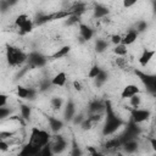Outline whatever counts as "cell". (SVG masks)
I'll return each mask as SVG.
<instances>
[{"mask_svg": "<svg viewBox=\"0 0 156 156\" xmlns=\"http://www.w3.org/2000/svg\"><path fill=\"white\" fill-rule=\"evenodd\" d=\"M50 140V135L48 132L45 130H41V129H38V128H32V133H30V136H29V144L40 149V147H44V146H48V143Z\"/></svg>", "mask_w": 156, "mask_h": 156, "instance_id": "6da1fadb", "label": "cell"}, {"mask_svg": "<svg viewBox=\"0 0 156 156\" xmlns=\"http://www.w3.org/2000/svg\"><path fill=\"white\" fill-rule=\"evenodd\" d=\"M24 60H26V55L21 50L12 48V46H10L7 49V61L10 65H12V66L21 65Z\"/></svg>", "mask_w": 156, "mask_h": 156, "instance_id": "7a4b0ae2", "label": "cell"}, {"mask_svg": "<svg viewBox=\"0 0 156 156\" xmlns=\"http://www.w3.org/2000/svg\"><path fill=\"white\" fill-rule=\"evenodd\" d=\"M139 91H140V89L138 88V85H135V84H127L123 88L122 93H121V98L122 99H129L133 95L139 94Z\"/></svg>", "mask_w": 156, "mask_h": 156, "instance_id": "3957f363", "label": "cell"}, {"mask_svg": "<svg viewBox=\"0 0 156 156\" xmlns=\"http://www.w3.org/2000/svg\"><path fill=\"white\" fill-rule=\"evenodd\" d=\"M150 116V112L146 110H140V108H134L132 112V117L134 119V122L136 123H141L144 121H146Z\"/></svg>", "mask_w": 156, "mask_h": 156, "instance_id": "277c9868", "label": "cell"}, {"mask_svg": "<svg viewBox=\"0 0 156 156\" xmlns=\"http://www.w3.org/2000/svg\"><path fill=\"white\" fill-rule=\"evenodd\" d=\"M155 54H156L155 50H144L143 54H141L140 57H139V63H140L141 66H146V65L152 60V57H154Z\"/></svg>", "mask_w": 156, "mask_h": 156, "instance_id": "5b68a950", "label": "cell"}, {"mask_svg": "<svg viewBox=\"0 0 156 156\" xmlns=\"http://www.w3.org/2000/svg\"><path fill=\"white\" fill-rule=\"evenodd\" d=\"M119 126V121L117 118H113V117H110L107 119V123H106V127H105V134H110L112 132H115Z\"/></svg>", "mask_w": 156, "mask_h": 156, "instance_id": "8992f818", "label": "cell"}, {"mask_svg": "<svg viewBox=\"0 0 156 156\" xmlns=\"http://www.w3.org/2000/svg\"><path fill=\"white\" fill-rule=\"evenodd\" d=\"M136 38H138V32L136 30H129L123 38H122V44H124V45H130V44H133L135 40H136Z\"/></svg>", "mask_w": 156, "mask_h": 156, "instance_id": "52a82bcc", "label": "cell"}, {"mask_svg": "<svg viewBox=\"0 0 156 156\" xmlns=\"http://www.w3.org/2000/svg\"><path fill=\"white\" fill-rule=\"evenodd\" d=\"M66 79H67V76L65 72H58L51 80V84L52 85H56V87H63L65 83H66Z\"/></svg>", "mask_w": 156, "mask_h": 156, "instance_id": "ba28073f", "label": "cell"}, {"mask_svg": "<svg viewBox=\"0 0 156 156\" xmlns=\"http://www.w3.org/2000/svg\"><path fill=\"white\" fill-rule=\"evenodd\" d=\"M79 32H80V35L83 37V39H85V40H89L93 37V30L85 24H80L79 26Z\"/></svg>", "mask_w": 156, "mask_h": 156, "instance_id": "9c48e42d", "label": "cell"}, {"mask_svg": "<svg viewBox=\"0 0 156 156\" xmlns=\"http://www.w3.org/2000/svg\"><path fill=\"white\" fill-rule=\"evenodd\" d=\"M69 50H71V48L69 46H62L61 49H58L54 55H52V57L54 58H61V57H63V56H66L68 52H69Z\"/></svg>", "mask_w": 156, "mask_h": 156, "instance_id": "30bf717a", "label": "cell"}, {"mask_svg": "<svg viewBox=\"0 0 156 156\" xmlns=\"http://www.w3.org/2000/svg\"><path fill=\"white\" fill-rule=\"evenodd\" d=\"M113 52L117 55V56H124L127 54V45L124 44H118V45H115V49H113Z\"/></svg>", "mask_w": 156, "mask_h": 156, "instance_id": "8fae6325", "label": "cell"}, {"mask_svg": "<svg viewBox=\"0 0 156 156\" xmlns=\"http://www.w3.org/2000/svg\"><path fill=\"white\" fill-rule=\"evenodd\" d=\"M32 28H33V22H32L30 18H28V20L23 23V26L20 27V29H21L22 33H29V32L32 30Z\"/></svg>", "mask_w": 156, "mask_h": 156, "instance_id": "7c38bea8", "label": "cell"}, {"mask_svg": "<svg viewBox=\"0 0 156 156\" xmlns=\"http://www.w3.org/2000/svg\"><path fill=\"white\" fill-rule=\"evenodd\" d=\"M100 72H101L100 67H99V66H96V65H94V66H93V67L89 69L88 77H89V78H96V77L100 74Z\"/></svg>", "mask_w": 156, "mask_h": 156, "instance_id": "4fadbf2b", "label": "cell"}, {"mask_svg": "<svg viewBox=\"0 0 156 156\" xmlns=\"http://www.w3.org/2000/svg\"><path fill=\"white\" fill-rule=\"evenodd\" d=\"M17 94H18L20 98L27 99V98L30 95V90H28L27 88H23V87H18V88H17Z\"/></svg>", "mask_w": 156, "mask_h": 156, "instance_id": "5bb4252c", "label": "cell"}, {"mask_svg": "<svg viewBox=\"0 0 156 156\" xmlns=\"http://www.w3.org/2000/svg\"><path fill=\"white\" fill-rule=\"evenodd\" d=\"M28 18H29V17H28L27 15L22 13V15H20V16H17V18H16L15 23H16V26H17V27H22V26H23V23H24Z\"/></svg>", "mask_w": 156, "mask_h": 156, "instance_id": "9a60e30c", "label": "cell"}, {"mask_svg": "<svg viewBox=\"0 0 156 156\" xmlns=\"http://www.w3.org/2000/svg\"><path fill=\"white\" fill-rule=\"evenodd\" d=\"M129 99H130V105L134 106L135 108L139 106V104H140V101H141V100H140V96H138V94H136V95H133V96L129 98Z\"/></svg>", "mask_w": 156, "mask_h": 156, "instance_id": "2e32d148", "label": "cell"}, {"mask_svg": "<svg viewBox=\"0 0 156 156\" xmlns=\"http://www.w3.org/2000/svg\"><path fill=\"white\" fill-rule=\"evenodd\" d=\"M111 43H112L113 45H118V44H121V43H122V37H121L119 34H115V35H112V37H111Z\"/></svg>", "mask_w": 156, "mask_h": 156, "instance_id": "e0dca14e", "label": "cell"}, {"mask_svg": "<svg viewBox=\"0 0 156 156\" xmlns=\"http://www.w3.org/2000/svg\"><path fill=\"white\" fill-rule=\"evenodd\" d=\"M138 1H139V0H123V6H124L126 9H129V7L134 6Z\"/></svg>", "mask_w": 156, "mask_h": 156, "instance_id": "ac0fdd59", "label": "cell"}, {"mask_svg": "<svg viewBox=\"0 0 156 156\" xmlns=\"http://www.w3.org/2000/svg\"><path fill=\"white\" fill-rule=\"evenodd\" d=\"M6 102H7V96L4 95V94H1L0 95V107H5Z\"/></svg>", "mask_w": 156, "mask_h": 156, "instance_id": "d6986e66", "label": "cell"}, {"mask_svg": "<svg viewBox=\"0 0 156 156\" xmlns=\"http://www.w3.org/2000/svg\"><path fill=\"white\" fill-rule=\"evenodd\" d=\"M29 108L27 107V106H22V116L24 117V118H28L29 117Z\"/></svg>", "mask_w": 156, "mask_h": 156, "instance_id": "ffe728a7", "label": "cell"}, {"mask_svg": "<svg viewBox=\"0 0 156 156\" xmlns=\"http://www.w3.org/2000/svg\"><path fill=\"white\" fill-rule=\"evenodd\" d=\"M50 122H51V127H52V129H58V128L61 127V123H60L58 121H55V119H51Z\"/></svg>", "mask_w": 156, "mask_h": 156, "instance_id": "44dd1931", "label": "cell"}, {"mask_svg": "<svg viewBox=\"0 0 156 156\" xmlns=\"http://www.w3.org/2000/svg\"><path fill=\"white\" fill-rule=\"evenodd\" d=\"M51 104L54 105V107H60V106H61V100L57 99V98H56V99H52V100H51Z\"/></svg>", "mask_w": 156, "mask_h": 156, "instance_id": "7402d4cb", "label": "cell"}, {"mask_svg": "<svg viewBox=\"0 0 156 156\" xmlns=\"http://www.w3.org/2000/svg\"><path fill=\"white\" fill-rule=\"evenodd\" d=\"M96 48H98V50H99V51H102V50L106 48V45H105V43H102V41H98Z\"/></svg>", "mask_w": 156, "mask_h": 156, "instance_id": "603a6c76", "label": "cell"}, {"mask_svg": "<svg viewBox=\"0 0 156 156\" xmlns=\"http://www.w3.org/2000/svg\"><path fill=\"white\" fill-rule=\"evenodd\" d=\"M150 144H151V147L156 151V138H151L150 139Z\"/></svg>", "mask_w": 156, "mask_h": 156, "instance_id": "cb8c5ba5", "label": "cell"}, {"mask_svg": "<svg viewBox=\"0 0 156 156\" xmlns=\"http://www.w3.org/2000/svg\"><path fill=\"white\" fill-rule=\"evenodd\" d=\"M73 85H74V88H76L77 90H80V89H82V85H80V83H79V82H77V80L73 83Z\"/></svg>", "mask_w": 156, "mask_h": 156, "instance_id": "d4e9b609", "label": "cell"}, {"mask_svg": "<svg viewBox=\"0 0 156 156\" xmlns=\"http://www.w3.org/2000/svg\"><path fill=\"white\" fill-rule=\"evenodd\" d=\"M151 89H154L156 91V77L152 78V85H151Z\"/></svg>", "mask_w": 156, "mask_h": 156, "instance_id": "484cf974", "label": "cell"}]
</instances>
